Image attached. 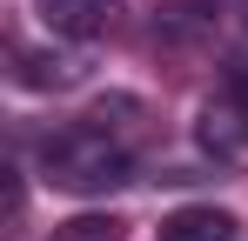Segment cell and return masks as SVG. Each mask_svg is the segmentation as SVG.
I'll return each instance as SVG.
<instances>
[{"label":"cell","instance_id":"obj_1","mask_svg":"<svg viewBox=\"0 0 248 241\" xmlns=\"http://www.w3.org/2000/svg\"><path fill=\"white\" fill-rule=\"evenodd\" d=\"M41 167H47V181L67 188V195H108V188H121L134 174L127 148L108 127H61V134H47L41 141Z\"/></svg>","mask_w":248,"mask_h":241},{"label":"cell","instance_id":"obj_2","mask_svg":"<svg viewBox=\"0 0 248 241\" xmlns=\"http://www.w3.org/2000/svg\"><path fill=\"white\" fill-rule=\"evenodd\" d=\"M242 235V221L228 214V208H215V201H195V208H174L161 221V235L155 241H235Z\"/></svg>","mask_w":248,"mask_h":241},{"label":"cell","instance_id":"obj_3","mask_svg":"<svg viewBox=\"0 0 248 241\" xmlns=\"http://www.w3.org/2000/svg\"><path fill=\"white\" fill-rule=\"evenodd\" d=\"M202 141L215 148V154H242V148H248V101H242V94L208 101V114H202Z\"/></svg>","mask_w":248,"mask_h":241},{"label":"cell","instance_id":"obj_4","mask_svg":"<svg viewBox=\"0 0 248 241\" xmlns=\"http://www.w3.org/2000/svg\"><path fill=\"white\" fill-rule=\"evenodd\" d=\"M41 14H47L54 34L87 40V34H101V27L114 20V0H41Z\"/></svg>","mask_w":248,"mask_h":241},{"label":"cell","instance_id":"obj_5","mask_svg":"<svg viewBox=\"0 0 248 241\" xmlns=\"http://www.w3.org/2000/svg\"><path fill=\"white\" fill-rule=\"evenodd\" d=\"M74 60L67 54H20V87H67Z\"/></svg>","mask_w":248,"mask_h":241},{"label":"cell","instance_id":"obj_6","mask_svg":"<svg viewBox=\"0 0 248 241\" xmlns=\"http://www.w3.org/2000/svg\"><path fill=\"white\" fill-rule=\"evenodd\" d=\"M54 241H121V221H114V214H81V221H67Z\"/></svg>","mask_w":248,"mask_h":241}]
</instances>
